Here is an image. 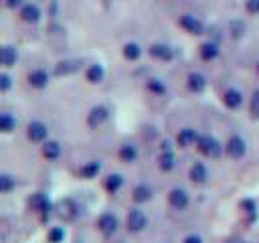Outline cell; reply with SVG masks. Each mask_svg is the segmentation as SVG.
<instances>
[{"label":"cell","mask_w":259,"mask_h":243,"mask_svg":"<svg viewBox=\"0 0 259 243\" xmlns=\"http://www.w3.org/2000/svg\"><path fill=\"white\" fill-rule=\"evenodd\" d=\"M16 61H18V51L14 47H10V45H4L0 49V63H2V67L8 69V67L16 65Z\"/></svg>","instance_id":"f1b7e54d"},{"label":"cell","mask_w":259,"mask_h":243,"mask_svg":"<svg viewBox=\"0 0 259 243\" xmlns=\"http://www.w3.org/2000/svg\"><path fill=\"white\" fill-rule=\"evenodd\" d=\"M57 215L63 219V221H75V219H79V215H81V207H79V202L75 200V198H63L59 205H57Z\"/></svg>","instance_id":"30bf717a"},{"label":"cell","mask_w":259,"mask_h":243,"mask_svg":"<svg viewBox=\"0 0 259 243\" xmlns=\"http://www.w3.org/2000/svg\"><path fill=\"white\" fill-rule=\"evenodd\" d=\"M146 91L152 93V95H156V97H162V95H166L168 87H166V83L160 77H150L146 81Z\"/></svg>","instance_id":"f546056e"},{"label":"cell","mask_w":259,"mask_h":243,"mask_svg":"<svg viewBox=\"0 0 259 243\" xmlns=\"http://www.w3.org/2000/svg\"><path fill=\"white\" fill-rule=\"evenodd\" d=\"M146 227H148V215L142 209H138V207L130 209L127 215H125V229H127V233L138 235V233L146 231Z\"/></svg>","instance_id":"3957f363"},{"label":"cell","mask_w":259,"mask_h":243,"mask_svg":"<svg viewBox=\"0 0 259 243\" xmlns=\"http://www.w3.org/2000/svg\"><path fill=\"white\" fill-rule=\"evenodd\" d=\"M103 79H105V69H103V65H99V63H91V65L85 69V81H87V83H91V85H99Z\"/></svg>","instance_id":"603a6c76"},{"label":"cell","mask_w":259,"mask_h":243,"mask_svg":"<svg viewBox=\"0 0 259 243\" xmlns=\"http://www.w3.org/2000/svg\"><path fill=\"white\" fill-rule=\"evenodd\" d=\"M188 178L194 184H204L208 180V168H206V164L204 162H194L188 168Z\"/></svg>","instance_id":"ffe728a7"},{"label":"cell","mask_w":259,"mask_h":243,"mask_svg":"<svg viewBox=\"0 0 259 243\" xmlns=\"http://www.w3.org/2000/svg\"><path fill=\"white\" fill-rule=\"evenodd\" d=\"M0 130H2L4 134L14 132V130H16V117H14L12 113H8V111L0 113Z\"/></svg>","instance_id":"d6a6232c"},{"label":"cell","mask_w":259,"mask_h":243,"mask_svg":"<svg viewBox=\"0 0 259 243\" xmlns=\"http://www.w3.org/2000/svg\"><path fill=\"white\" fill-rule=\"evenodd\" d=\"M182 243H204V239L198 233H188L182 237Z\"/></svg>","instance_id":"74e56055"},{"label":"cell","mask_w":259,"mask_h":243,"mask_svg":"<svg viewBox=\"0 0 259 243\" xmlns=\"http://www.w3.org/2000/svg\"><path fill=\"white\" fill-rule=\"evenodd\" d=\"M20 18L28 24H34L40 20V8L36 4H22L20 8Z\"/></svg>","instance_id":"4316f807"},{"label":"cell","mask_w":259,"mask_h":243,"mask_svg":"<svg viewBox=\"0 0 259 243\" xmlns=\"http://www.w3.org/2000/svg\"><path fill=\"white\" fill-rule=\"evenodd\" d=\"M81 69V61H77V59H65V61H59L57 65H55V75L57 77H67V75H73V73H77Z\"/></svg>","instance_id":"5bb4252c"},{"label":"cell","mask_w":259,"mask_h":243,"mask_svg":"<svg viewBox=\"0 0 259 243\" xmlns=\"http://www.w3.org/2000/svg\"><path fill=\"white\" fill-rule=\"evenodd\" d=\"M26 138H28L30 142H34V144L47 142V140H49V128H47V124L40 122V119L28 122V124H26Z\"/></svg>","instance_id":"9c48e42d"},{"label":"cell","mask_w":259,"mask_h":243,"mask_svg":"<svg viewBox=\"0 0 259 243\" xmlns=\"http://www.w3.org/2000/svg\"><path fill=\"white\" fill-rule=\"evenodd\" d=\"M16 188V178L8 172H2L0 174V192L2 194H10L12 190Z\"/></svg>","instance_id":"4dcf8cb0"},{"label":"cell","mask_w":259,"mask_h":243,"mask_svg":"<svg viewBox=\"0 0 259 243\" xmlns=\"http://www.w3.org/2000/svg\"><path fill=\"white\" fill-rule=\"evenodd\" d=\"M79 178H83V180H93V178H97L99 174H101V162L99 160H87L85 164H81L79 166Z\"/></svg>","instance_id":"e0dca14e"},{"label":"cell","mask_w":259,"mask_h":243,"mask_svg":"<svg viewBox=\"0 0 259 243\" xmlns=\"http://www.w3.org/2000/svg\"><path fill=\"white\" fill-rule=\"evenodd\" d=\"M225 154L231 158V160H241L247 156V140L243 136H237L233 134L227 142H225Z\"/></svg>","instance_id":"277c9868"},{"label":"cell","mask_w":259,"mask_h":243,"mask_svg":"<svg viewBox=\"0 0 259 243\" xmlns=\"http://www.w3.org/2000/svg\"><path fill=\"white\" fill-rule=\"evenodd\" d=\"M121 186H123V176L119 172H111V174H107L103 178V188L109 194H117L121 190Z\"/></svg>","instance_id":"d4e9b609"},{"label":"cell","mask_w":259,"mask_h":243,"mask_svg":"<svg viewBox=\"0 0 259 243\" xmlns=\"http://www.w3.org/2000/svg\"><path fill=\"white\" fill-rule=\"evenodd\" d=\"M223 105L227 109H239L243 105V93L237 89V87H229L225 93H223Z\"/></svg>","instance_id":"d6986e66"},{"label":"cell","mask_w":259,"mask_h":243,"mask_svg":"<svg viewBox=\"0 0 259 243\" xmlns=\"http://www.w3.org/2000/svg\"><path fill=\"white\" fill-rule=\"evenodd\" d=\"M178 26H180L184 32L192 34V36L204 34V22H202L198 16H194V14H182V16L178 18Z\"/></svg>","instance_id":"ba28073f"},{"label":"cell","mask_w":259,"mask_h":243,"mask_svg":"<svg viewBox=\"0 0 259 243\" xmlns=\"http://www.w3.org/2000/svg\"><path fill=\"white\" fill-rule=\"evenodd\" d=\"M95 227L103 237H113L119 229V219L113 213H101L95 221Z\"/></svg>","instance_id":"5b68a950"},{"label":"cell","mask_w":259,"mask_h":243,"mask_svg":"<svg viewBox=\"0 0 259 243\" xmlns=\"http://www.w3.org/2000/svg\"><path fill=\"white\" fill-rule=\"evenodd\" d=\"M138 156H140V152H138V146H136L134 142H125V144H121L119 150H117V158H119V162H123V164H134V162L138 160Z\"/></svg>","instance_id":"2e32d148"},{"label":"cell","mask_w":259,"mask_h":243,"mask_svg":"<svg viewBox=\"0 0 259 243\" xmlns=\"http://www.w3.org/2000/svg\"><path fill=\"white\" fill-rule=\"evenodd\" d=\"M22 4V0H6V6L8 8H16V6H20Z\"/></svg>","instance_id":"f35d334b"},{"label":"cell","mask_w":259,"mask_h":243,"mask_svg":"<svg viewBox=\"0 0 259 243\" xmlns=\"http://www.w3.org/2000/svg\"><path fill=\"white\" fill-rule=\"evenodd\" d=\"M158 168L162 172H172L176 168V156H174V150L172 148L160 150V154H158Z\"/></svg>","instance_id":"44dd1931"},{"label":"cell","mask_w":259,"mask_h":243,"mask_svg":"<svg viewBox=\"0 0 259 243\" xmlns=\"http://www.w3.org/2000/svg\"><path fill=\"white\" fill-rule=\"evenodd\" d=\"M219 55H221V49H219V45L212 43V40H206V43H202V45L198 47V57H200L202 61H206V63L214 61Z\"/></svg>","instance_id":"cb8c5ba5"},{"label":"cell","mask_w":259,"mask_h":243,"mask_svg":"<svg viewBox=\"0 0 259 243\" xmlns=\"http://www.w3.org/2000/svg\"><path fill=\"white\" fill-rule=\"evenodd\" d=\"M229 32H231L233 38H241L245 34V22L243 20H233L229 24Z\"/></svg>","instance_id":"e575fe53"},{"label":"cell","mask_w":259,"mask_h":243,"mask_svg":"<svg viewBox=\"0 0 259 243\" xmlns=\"http://www.w3.org/2000/svg\"><path fill=\"white\" fill-rule=\"evenodd\" d=\"M26 205H28V209H30L40 221H47V219L51 217V213L55 211L51 198H49L45 192H32V194L28 196Z\"/></svg>","instance_id":"6da1fadb"},{"label":"cell","mask_w":259,"mask_h":243,"mask_svg":"<svg viewBox=\"0 0 259 243\" xmlns=\"http://www.w3.org/2000/svg\"><path fill=\"white\" fill-rule=\"evenodd\" d=\"M239 207H241L243 217H245L249 223H255V221H257V217H259V209H257V202H255L253 198H243V200L239 202Z\"/></svg>","instance_id":"484cf974"},{"label":"cell","mask_w":259,"mask_h":243,"mask_svg":"<svg viewBox=\"0 0 259 243\" xmlns=\"http://www.w3.org/2000/svg\"><path fill=\"white\" fill-rule=\"evenodd\" d=\"M168 205H170V209H174V211H186L188 205H190V194H188V190L182 188V186L170 188V192H168Z\"/></svg>","instance_id":"52a82bcc"},{"label":"cell","mask_w":259,"mask_h":243,"mask_svg":"<svg viewBox=\"0 0 259 243\" xmlns=\"http://www.w3.org/2000/svg\"><path fill=\"white\" fill-rule=\"evenodd\" d=\"M152 194H154V190H152V186L146 184V182H140V184H136V186L132 188V200H134L136 205H146L148 200H152Z\"/></svg>","instance_id":"ac0fdd59"},{"label":"cell","mask_w":259,"mask_h":243,"mask_svg":"<svg viewBox=\"0 0 259 243\" xmlns=\"http://www.w3.org/2000/svg\"><path fill=\"white\" fill-rule=\"evenodd\" d=\"M107 119H109V107H107L105 103H97V105H93V107L89 109L85 122H87V128H89V130H97V128H101Z\"/></svg>","instance_id":"8992f818"},{"label":"cell","mask_w":259,"mask_h":243,"mask_svg":"<svg viewBox=\"0 0 259 243\" xmlns=\"http://www.w3.org/2000/svg\"><path fill=\"white\" fill-rule=\"evenodd\" d=\"M186 87L190 93H202L206 89V77L198 71H190L186 75Z\"/></svg>","instance_id":"9a60e30c"},{"label":"cell","mask_w":259,"mask_h":243,"mask_svg":"<svg viewBox=\"0 0 259 243\" xmlns=\"http://www.w3.org/2000/svg\"><path fill=\"white\" fill-rule=\"evenodd\" d=\"M65 239H67V231L63 227H59V225L49 227V231H47V241L49 243H63Z\"/></svg>","instance_id":"1f68e13d"},{"label":"cell","mask_w":259,"mask_h":243,"mask_svg":"<svg viewBox=\"0 0 259 243\" xmlns=\"http://www.w3.org/2000/svg\"><path fill=\"white\" fill-rule=\"evenodd\" d=\"M10 87H12V77L6 71H2L0 73V91L6 93V91H10Z\"/></svg>","instance_id":"d590c367"},{"label":"cell","mask_w":259,"mask_h":243,"mask_svg":"<svg viewBox=\"0 0 259 243\" xmlns=\"http://www.w3.org/2000/svg\"><path fill=\"white\" fill-rule=\"evenodd\" d=\"M196 150L204 156V158H219L223 152H225V146L214 138V136H208V134H202L196 142Z\"/></svg>","instance_id":"7a4b0ae2"},{"label":"cell","mask_w":259,"mask_h":243,"mask_svg":"<svg viewBox=\"0 0 259 243\" xmlns=\"http://www.w3.org/2000/svg\"><path fill=\"white\" fill-rule=\"evenodd\" d=\"M142 53H144V49H142L138 43H134V40H130V43H125V45L121 47V55H123V59L130 61V63L138 61V59L142 57Z\"/></svg>","instance_id":"83f0119b"},{"label":"cell","mask_w":259,"mask_h":243,"mask_svg":"<svg viewBox=\"0 0 259 243\" xmlns=\"http://www.w3.org/2000/svg\"><path fill=\"white\" fill-rule=\"evenodd\" d=\"M198 138H200V134H198L194 128H188V126H186V128L178 130V134H176V146L182 148V150H186V148H190V146H196Z\"/></svg>","instance_id":"7c38bea8"},{"label":"cell","mask_w":259,"mask_h":243,"mask_svg":"<svg viewBox=\"0 0 259 243\" xmlns=\"http://www.w3.org/2000/svg\"><path fill=\"white\" fill-rule=\"evenodd\" d=\"M40 152H42V158H45V160L55 162V160H59V158H61L63 148H61V144H59L57 140H47V142H42Z\"/></svg>","instance_id":"7402d4cb"},{"label":"cell","mask_w":259,"mask_h":243,"mask_svg":"<svg viewBox=\"0 0 259 243\" xmlns=\"http://www.w3.org/2000/svg\"><path fill=\"white\" fill-rule=\"evenodd\" d=\"M249 115L253 119H259V89H255L249 97Z\"/></svg>","instance_id":"836d02e7"},{"label":"cell","mask_w":259,"mask_h":243,"mask_svg":"<svg viewBox=\"0 0 259 243\" xmlns=\"http://www.w3.org/2000/svg\"><path fill=\"white\" fill-rule=\"evenodd\" d=\"M148 55L152 57V59H156V61H162V63H168V61H172L174 59V49L168 45V43H152L150 47H148Z\"/></svg>","instance_id":"8fae6325"},{"label":"cell","mask_w":259,"mask_h":243,"mask_svg":"<svg viewBox=\"0 0 259 243\" xmlns=\"http://www.w3.org/2000/svg\"><path fill=\"white\" fill-rule=\"evenodd\" d=\"M26 81H28V85L32 87V89H45V87H49V81H51V75H49V71L47 69H32L28 75H26Z\"/></svg>","instance_id":"4fadbf2b"},{"label":"cell","mask_w":259,"mask_h":243,"mask_svg":"<svg viewBox=\"0 0 259 243\" xmlns=\"http://www.w3.org/2000/svg\"><path fill=\"white\" fill-rule=\"evenodd\" d=\"M255 71H257V75H259V61H257V67H255Z\"/></svg>","instance_id":"ab89813d"},{"label":"cell","mask_w":259,"mask_h":243,"mask_svg":"<svg viewBox=\"0 0 259 243\" xmlns=\"http://www.w3.org/2000/svg\"><path fill=\"white\" fill-rule=\"evenodd\" d=\"M245 10L249 14H259V0H245Z\"/></svg>","instance_id":"8d00e7d4"}]
</instances>
